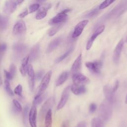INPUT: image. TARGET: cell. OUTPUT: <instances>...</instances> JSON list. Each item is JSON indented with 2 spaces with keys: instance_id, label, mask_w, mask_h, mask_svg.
I'll return each mask as SVG.
<instances>
[{
  "instance_id": "30",
  "label": "cell",
  "mask_w": 127,
  "mask_h": 127,
  "mask_svg": "<svg viewBox=\"0 0 127 127\" xmlns=\"http://www.w3.org/2000/svg\"><path fill=\"white\" fill-rule=\"evenodd\" d=\"M8 23V18L3 15H0V29L4 30L6 29Z\"/></svg>"
},
{
  "instance_id": "25",
  "label": "cell",
  "mask_w": 127,
  "mask_h": 127,
  "mask_svg": "<svg viewBox=\"0 0 127 127\" xmlns=\"http://www.w3.org/2000/svg\"><path fill=\"white\" fill-rule=\"evenodd\" d=\"M91 127H104L103 121L100 118L95 117L92 119L91 122Z\"/></svg>"
},
{
  "instance_id": "28",
  "label": "cell",
  "mask_w": 127,
  "mask_h": 127,
  "mask_svg": "<svg viewBox=\"0 0 127 127\" xmlns=\"http://www.w3.org/2000/svg\"><path fill=\"white\" fill-rule=\"evenodd\" d=\"M30 107L28 105H26L22 110V117H23V121L24 124L25 126H27L28 119V115L30 110Z\"/></svg>"
},
{
  "instance_id": "34",
  "label": "cell",
  "mask_w": 127,
  "mask_h": 127,
  "mask_svg": "<svg viewBox=\"0 0 127 127\" xmlns=\"http://www.w3.org/2000/svg\"><path fill=\"white\" fill-rule=\"evenodd\" d=\"M22 86L19 84H18L14 89L13 92L14 94H16L19 97L22 98Z\"/></svg>"
},
{
  "instance_id": "20",
  "label": "cell",
  "mask_w": 127,
  "mask_h": 127,
  "mask_svg": "<svg viewBox=\"0 0 127 127\" xmlns=\"http://www.w3.org/2000/svg\"><path fill=\"white\" fill-rule=\"evenodd\" d=\"M61 40L62 39L60 37H58L53 40L49 44L46 50V53L49 54L54 51L60 44Z\"/></svg>"
},
{
  "instance_id": "12",
  "label": "cell",
  "mask_w": 127,
  "mask_h": 127,
  "mask_svg": "<svg viewBox=\"0 0 127 127\" xmlns=\"http://www.w3.org/2000/svg\"><path fill=\"white\" fill-rule=\"evenodd\" d=\"M70 90V86H67L63 90L59 102L57 105V109L59 110L62 109L65 105L69 95V92Z\"/></svg>"
},
{
  "instance_id": "6",
  "label": "cell",
  "mask_w": 127,
  "mask_h": 127,
  "mask_svg": "<svg viewBox=\"0 0 127 127\" xmlns=\"http://www.w3.org/2000/svg\"><path fill=\"white\" fill-rule=\"evenodd\" d=\"M102 64V62L98 60L94 62H87L85 63V66L91 72L98 74L101 72Z\"/></svg>"
},
{
  "instance_id": "32",
  "label": "cell",
  "mask_w": 127,
  "mask_h": 127,
  "mask_svg": "<svg viewBox=\"0 0 127 127\" xmlns=\"http://www.w3.org/2000/svg\"><path fill=\"white\" fill-rule=\"evenodd\" d=\"M26 49V47L24 45L21 44H15L13 46V50L15 52L20 54L24 51Z\"/></svg>"
},
{
  "instance_id": "4",
  "label": "cell",
  "mask_w": 127,
  "mask_h": 127,
  "mask_svg": "<svg viewBox=\"0 0 127 127\" xmlns=\"http://www.w3.org/2000/svg\"><path fill=\"white\" fill-rule=\"evenodd\" d=\"M69 9H66L60 13H58L56 16L51 19L49 21V24L51 25H56L58 24L62 23L65 21L68 17L67 13L70 11Z\"/></svg>"
},
{
  "instance_id": "27",
  "label": "cell",
  "mask_w": 127,
  "mask_h": 127,
  "mask_svg": "<svg viewBox=\"0 0 127 127\" xmlns=\"http://www.w3.org/2000/svg\"><path fill=\"white\" fill-rule=\"evenodd\" d=\"M4 87L6 93L10 96H13L14 95L13 91L11 87L10 81L5 79L4 80Z\"/></svg>"
},
{
  "instance_id": "46",
  "label": "cell",
  "mask_w": 127,
  "mask_h": 127,
  "mask_svg": "<svg viewBox=\"0 0 127 127\" xmlns=\"http://www.w3.org/2000/svg\"><path fill=\"white\" fill-rule=\"evenodd\" d=\"M125 104H127V96H126V99H125Z\"/></svg>"
},
{
  "instance_id": "36",
  "label": "cell",
  "mask_w": 127,
  "mask_h": 127,
  "mask_svg": "<svg viewBox=\"0 0 127 127\" xmlns=\"http://www.w3.org/2000/svg\"><path fill=\"white\" fill-rule=\"evenodd\" d=\"M9 71L14 78L16 72V67L14 64H10L9 67Z\"/></svg>"
},
{
  "instance_id": "41",
  "label": "cell",
  "mask_w": 127,
  "mask_h": 127,
  "mask_svg": "<svg viewBox=\"0 0 127 127\" xmlns=\"http://www.w3.org/2000/svg\"><path fill=\"white\" fill-rule=\"evenodd\" d=\"M119 85H120V82L118 80H117L116 81H115V84H114V86L113 87V88H112L113 89V91L114 92H116V91L118 90L119 87Z\"/></svg>"
},
{
  "instance_id": "19",
  "label": "cell",
  "mask_w": 127,
  "mask_h": 127,
  "mask_svg": "<svg viewBox=\"0 0 127 127\" xmlns=\"http://www.w3.org/2000/svg\"><path fill=\"white\" fill-rule=\"evenodd\" d=\"M40 47L39 44H35L31 48L30 51V53L28 55L29 56L30 61H34L38 58L40 54Z\"/></svg>"
},
{
  "instance_id": "15",
  "label": "cell",
  "mask_w": 127,
  "mask_h": 127,
  "mask_svg": "<svg viewBox=\"0 0 127 127\" xmlns=\"http://www.w3.org/2000/svg\"><path fill=\"white\" fill-rule=\"evenodd\" d=\"M103 93L104 95L108 102H109L112 104L114 103L116 101V97L115 95V92H113L112 88L107 85H104L103 87Z\"/></svg>"
},
{
  "instance_id": "42",
  "label": "cell",
  "mask_w": 127,
  "mask_h": 127,
  "mask_svg": "<svg viewBox=\"0 0 127 127\" xmlns=\"http://www.w3.org/2000/svg\"><path fill=\"white\" fill-rule=\"evenodd\" d=\"M7 48V45L5 43H2L0 45V53L4 52Z\"/></svg>"
},
{
  "instance_id": "33",
  "label": "cell",
  "mask_w": 127,
  "mask_h": 127,
  "mask_svg": "<svg viewBox=\"0 0 127 127\" xmlns=\"http://www.w3.org/2000/svg\"><path fill=\"white\" fill-rule=\"evenodd\" d=\"M116 0H105L103 2L100 4L99 6V9H104L108 7L112 3H113Z\"/></svg>"
},
{
  "instance_id": "3",
  "label": "cell",
  "mask_w": 127,
  "mask_h": 127,
  "mask_svg": "<svg viewBox=\"0 0 127 127\" xmlns=\"http://www.w3.org/2000/svg\"><path fill=\"white\" fill-rule=\"evenodd\" d=\"M52 75V70H49L43 76V77L41 79L40 84L38 89L37 93L36 94V95H40L45 93V91L47 88L50 82Z\"/></svg>"
},
{
  "instance_id": "17",
  "label": "cell",
  "mask_w": 127,
  "mask_h": 127,
  "mask_svg": "<svg viewBox=\"0 0 127 127\" xmlns=\"http://www.w3.org/2000/svg\"><path fill=\"white\" fill-rule=\"evenodd\" d=\"M70 90L76 95H80L85 93L87 89L85 85H77L73 83L70 86Z\"/></svg>"
},
{
  "instance_id": "8",
  "label": "cell",
  "mask_w": 127,
  "mask_h": 127,
  "mask_svg": "<svg viewBox=\"0 0 127 127\" xmlns=\"http://www.w3.org/2000/svg\"><path fill=\"white\" fill-rule=\"evenodd\" d=\"M72 80L73 83L77 85H85L89 83V79L79 72L74 73L72 76Z\"/></svg>"
},
{
  "instance_id": "7",
  "label": "cell",
  "mask_w": 127,
  "mask_h": 127,
  "mask_svg": "<svg viewBox=\"0 0 127 127\" xmlns=\"http://www.w3.org/2000/svg\"><path fill=\"white\" fill-rule=\"evenodd\" d=\"M35 71L34 68L31 64H29L27 68V74L28 75V86L31 92H33L35 87Z\"/></svg>"
},
{
  "instance_id": "38",
  "label": "cell",
  "mask_w": 127,
  "mask_h": 127,
  "mask_svg": "<svg viewBox=\"0 0 127 127\" xmlns=\"http://www.w3.org/2000/svg\"><path fill=\"white\" fill-rule=\"evenodd\" d=\"M3 73H4L5 78V79H6L9 81H10L13 79V77H12V76L11 75V74H10V73L9 72V71H7L4 69L3 70Z\"/></svg>"
},
{
  "instance_id": "35",
  "label": "cell",
  "mask_w": 127,
  "mask_h": 127,
  "mask_svg": "<svg viewBox=\"0 0 127 127\" xmlns=\"http://www.w3.org/2000/svg\"><path fill=\"white\" fill-rule=\"evenodd\" d=\"M40 8V4L38 3H35L31 4L28 8V11L29 13H32L36 11H37Z\"/></svg>"
},
{
  "instance_id": "31",
  "label": "cell",
  "mask_w": 127,
  "mask_h": 127,
  "mask_svg": "<svg viewBox=\"0 0 127 127\" xmlns=\"http://www.w3.org/2000/svg\"><path fill=\"white\" fill-rule=\"evenodd\" d=\"M55 26L52 27L48 32V35L49 36H53L55 35L57 32L60 29V28L62 26V23L58 24L56 25H54Z\"/></svg>"
},
{
  "instance_id": "45",
  "label": "cell",
  "mask_w": 127,
  "mask_h": 127,
  "mask_svg": "<svg viewBox=\"0 0 127 127\" xmlns=\"http://www.w3.org/2000/svg\"><path fill=\"white\" fill-rule=\"evenodd\" d=\"M76 127H86V123L85 121H81L78 123Z\"/></svg>"
},
{
  "instance_id": "13",
  "label": "cell",
  "mask_w": 127,
  "mask_h": 127,
  "mask_svg": "<svg viewBox=\"0 0 127 127\" xmlns=\"http://www.w3.org/2000/svg\"><path fill=\"white\" fill-rule=\"evenodd\" d=\"M124 44L123 39H121L116 45L113 53V60L115 64H118L120 61L121 52Z\"/></svg>"
},
{
  "instance_id": "1",
  "label": "cell",
  "mask_w": 127,
  "mask_h": 127,
  "mask_svg": "<svg viewBox=\"0 0 127 127\" xmlns=\"http://www.w3.org/2000/svg\"><path fill=\"white\" fill-rule=\"evenodd\" d=\"M112 114V104L105 99L102 102L99 107V115L100 118L103 121L107 122L111 118Z\"/></svg>"
},
{
  "instance_id": "11",
  "label": "cell",
  "mask_w": 127,
  "mask_h": 127,
  "mask_svg": "<svg viewBox=\"0 0 127 127\" xmlns=\"http://www.w3.org/2000/svg\"><path fill=\"white\" fill-rule=\"evenodd\" d=\"M105 28V25H102L99 26L96 29V30L94 31L93 34L92 35V36H91V37L88 40L87 43V44L86 46V49L87 50H89L90 49L95 40L99 35H100L104 31Z\"/></svg>"
},
{
  "instance_id": "23",
  "label": "cell",
  "mask_w": 127,
  "mask_h": 127,
  "mask_svg": "<svg viewBox=\"0 0 127 127\" xmlns=\"http://www.w3.org/2000/svg\"><path fill=\"white\" fill-rule=\"evenodd\" d=\"M68 75L69 73L67 71H64L62 72L56 81V85L57 86H59L62 85L67 80Z\"/></svg>"
},
{
  "instance_id": "10",
  "label": "cell",
  "mask_w": 127,
  "mask_h": 127,
  "mask_svg": "<svg viewBox=\"0 0 127 127\" xmlns=\"http://www.w3.org/2000/svg\"><path fill=\"white\" fill-rule=\"evenodd\" d=\"M37 106L32 104L30 108L28 115V122L31 127H37Z\"/></svg>"
},
{
  "instance_id": "47",
  "label": "cell",
  "mask_w": 127,
  "mask_h": 127,
  "mask_svg": "<svg viewBox=\"0 0 127 127\" xmlns=\"http://www.w3.org/2000/svg\"><path fill=\"white\" fill-rule=\"evenodd\" d=\"M126 43H127V38H126Z\"/></svg>"
},
{
  "instance_id": "14",
  "label": "cell",
  "mask_w": 127,
  "mask_h": 127,
  "mask_svg": "<svg viewBox=\"0 0 127 127\" xmlns=\"http://www.w3.org/2000/svg\"><path fill=\"white\" fill-rule=\"evenodd\" d=\"M88 22L89 21L88 20H83L77 23L74 27L72 34V37L73 38H76L79 36L82 33L85 27L88 24Z\"/></svg>"
},
{
  "instance_id": "26",
  "label": "cell",
  "mask_w": 127,
  "mask_h": 127,
  "mask_svg": "<svg viewBox=\"0 0 127 127\" xmlns=\"http://www.w3.org/2000/svg\"><path fill=\"white\" fill-rule=\"evenodd\" d=\"M73 47L69 48L64 54H63V55H62L61 56H60V57H59L55 60V64H59L60 62H61L62 61H63L67 57H68L70 54V53L73 51Z\"/></svg>"
},
{
  "instance_id": "16",
  "label": "cell",
  "mask_w": 127,
  "mask_h": 127,
  "mask_svg": "<svg viewBox=\"0 0 127 127\" xmlns=\"http://www.w3.org/2000/svg\"><path fill=\"white\" fill-rule=\"evenodd\" d=\"M52 4L51 3L46 4L43 5L39 8L36 14V19L37 20H41L45 18L47 14L48 11L51 8Z\"/></svg>"
},
{
  "instance_id": "37",
  "label": "cell",
  "mask_w": 127,
  "mask_h": 127,
  "mask_svg": "<svg viewBox=\"0 0 127 127\" xmlns=\"http://www.w3.org/2000/svg\"><path fill=\"white\" fill-rule=\"evenodd\" d=\"M44 71H43L42 70H38V71H37L35 73V80H41V79L44 75Z\"/></svg>"
},
{
  "instance_id": "9",
  "label": "cell",
  "mask_w": 127,
  "mask_h": 127,
  "mask_svg": "<svg viewBox=\"0 0 127 127\" xmlns=\"http://www.w3.org/2000/svg\"><path fill=\"white\" fill-rule=\"evenodd\" d=\"M54 99L53 97H50L48 99L42 106L39 112V119L42 121L44 119L45 116L48 111L51 109L54 102Z\"/></svg>"
},
{
  "instance_id": "43",
  "label": "cell",
  "mask_w": 127,
  "mask_h": 127,
  "mask_svg": "<svg viewBox=\"0 0 127 127\" xmlns=\"http://www.w3.org/2000/svg\"><path fill=\"white\" fill-rule=\"evenodd\" d=\"M98 9H99V8H98V9L95 8V9H94L92 11H91V12H90V13H89L87 14V16L91 17V16H94V15H96V14L98 13Z\"/></svg>"
},
{
  "instance_id": "5",
  "label": "cell",
  "mask_w": 127,
  "mask_h": 127,
  "mask_svg": "<svg viewBox=\"0 0 127 127\" xmlns=\"http://www.w3.org/2000/svg\"><path fill=\"white\" fill-rule=\"evenodd\" d=\"M26 31V26L25 22L22 19L16 21L13 27V34L15 36H21L24 34Z\"/></svg>"
},
{
  "instance_id": "22",
  "label": "cell",
  "mask_w": 127,
  "mask_h": 127,
  "mask_svg": "<svg viewBox=\"0 0 127 127\" xmlns=\"http://www.w3.org/2000/svg\"><path fill=\"white\" fill-rule=\"evenodd\" d=\"M23 108L20 102L15 99H13L12 101V112L15 114L19 113L22 111Z\"/></svg>"
},
{
  "instance_id": "39",
  "label": "cell",
  "mask_w": 127,
  "mask_h": 127,
  "mask_svg": "<svg viewBox=\"0 0 127 127\" xmlns=\"http://www.w3.org/2000/svg\"><path fill=\"white\" fill-rule=\"evenodd\" d=\"M97 109V106L96 104L94 103H91L89 107V111L90 113H94Z\"/></svg>"
},
{
  "instance_id": "48",
  "label": "cell",
  "mask_w": 127,
  "mask_h": 127,
  "mask_svg": "<svg viewBox=\"0 0 127 127\" xmlns=\"http://www.w3.org/2000/svg\"><path fill=\"white\" fill-rule=\"evenodd\" d=\"M40 0V1H41V0Z\"/></svg>"
},
{
  "instance_id": "29",
  "label": "cell",
  "mask_w": 127,
  "mask_h": 127,
  "mask_svg": "<svg viewBox=\"0 0 127 127\" xmlns=\"http://www.w3.org/2000/svg\"><path fill=\"white\" fill-rule=\"evenodd\" d=\"M45 97H46V95H45V93L40 95H35L34 98L33 99V101L32 104H33L36 106L37 105L41 104L42 103V102L44 101Z\"/></svg>"
},
{
  "instance_id": "40",
  "label": "cell",
  "mask_w": 127,
  "mask_h": 127,
  "mask_svg": "<svg viewBox=\"0 0 127 127\" xmlns=\"http://www.w3.org/2000/svg\"><path fill=\"white\" fill-rule=\"evenodd\" d=\"M29 13L28 10L27 8H25L19 15H18V17L20 18H23L25 17L26 16H27Z\"/></svg>"
},
{
  "instance_id": "21",
  "label": "cell",
  "mask_w": 127,
  "mask_h": 127,
  "mask_svg": "<svg viewBox=\"0 0 127 127\" xmlns=\"http://www.w3.org/2000/svg\"><path fill=\"white\" fill-rule=\"evenodd\" d=\"M81 61H82V55L81 54H79V56L76 58L74 62H73L71 68V71L74 73L76 72H78L81 67Z\"/></svg>"
},
{
  "instance_id": "24",
  "label": "cell",
  "mask_w": 127,
  "mask_h": 127,
  "mask_svg": "<svg viewBox=\"0 0 127 127\" xmlns=\"http://www.w3.org/2000/svg\"><path fill=\"white\" fill-rule=\"evenodd\" d=\"M52 112L50 109L47 112L44 118V127H52Z\"/></svg>"
},
{
  "instance_id": "18",
  "label": "cell",
  "mask_w": 127,
  "mask_h": 127,
  "mask_svg": "<svg viewBox=\"0 0 127 127\" xmlns=\"http://www.w3.org/2000/svg\"><path fill=\"white\" fill-rule=\"evenodd\" d=\"M30 61V58L29 55L26 56L22 60L21 64L20 65V67L19 68V71L21 73V74L23 76H25L27 74V68L29 64V62Z\"/></svg>"
},
{
  "instance_id": "2",
  "label": "cell",
  "mask_w": 127,
  "mask_h": 127,
  "mask_svg": "<svg viewBox=\"0 0 127 127\" xmlns=\"http://www.w3.org/2000/svg\"><path fill=\"white\" fill-rule=\"evenodd\" d=\"M24 1V0H6L3 4V12L7 15L13 13L16 10L18 6Z\"/></svg>"
},
{
  "instance_id": "44",
  "label": "cell",
  "mask_w": 127,
  "mask_h": 127,
  "mask_svg": "<svg viewBox=\"0 0 127 127\" xmlns=\"http://www.w3.org/2000/svg\"><path fill=\"white\" fill-rule=\"evenodd\" d=\"M69 122L68 120H64L63 122L61 124V127H69Z\"/></svg>"
}]
</instances>
